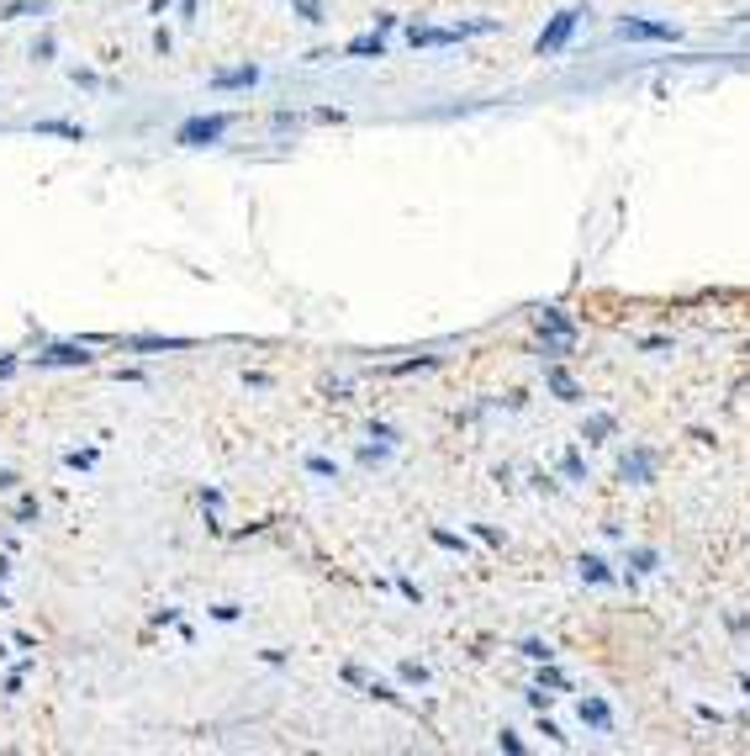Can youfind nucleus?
I'll use <instances>...</instances> for the list:
<instances>
[{
	"label": "nucleus",
	"mask_w": 750,
	"mask_h": 756,
	"mask_svg": "<svg viewBox=\"0 0 750 756\" xmlns=\"http://www.w3.org/2000/svg\"><path fill=\"white\" fill-rule=\"evenodd\" d=\"M571 27H576V11H560L555 22H550V32H539V43H534V48H539V53H555L560 43L571 38Z\"/></svg>",
	"instance_id": "nucleus-4"
},
{
	"label": "nucleus",
	"mask_w": 750,
	"mask_h": 756,
	"mask_svg": "<svg viewBox=\"0 0 750 756\" xmlns=\"http://www.w3.org/2000/svg\"><path fill=\"white\" fill-rule=\"evenodd\" d=\"M43 360H48V365H80L85 355H80V349H48Z\"/></svg>",
	"instance_id": "nucleus-5"
},
{
	"label": "nucleus",
	"mask_w": 750,
	"mask_h": 756,
	"mask_svg": "<svg viewBox=\"0 0 750 756\" xmlns=\"http://www.w3.org/2000/svg\"><path fill=\"white\" fill-rule=\"evenodd\" d=\"M296 11H302L307 22H323V6H317V0H296Z\"/></svg>",
	"instance_id": "nucleus-9"
},
{
	"label": "nucleus",
	"mask_w": 750,
	"mask_h": 756,
	"mask_svg": "<svg viewBox=\"0 0 750 756\" xmlns=\"http://www.w3.org/2000/svg\"><path fill=\"white\" fill-rule=\"evenodd\" d=\"M497 22H460V27H412L407 43L412 48H444V43H460V38H481V32H492Z\"/></svg>",
	"instance_id": "nucleus-1"
},
{
	"label": "nucleus",
	"mask_w": 750,
	"mask_h": 756,
	"mask_svg": "<svg viewBox=\"0 0 750 756\" xmlns=\"http://www.w3.org/2000/svg\"><path fill=\"white\" fill-rule=\"evenodd\" d=\"M349 53H375V59H381V38H354Z\"/></svg>",
	"instance_id": "nucleus-8"
},
{
	"label": "nucleus",
	"mask_w": 750,
	"mask_h": 756,
	"mask_svg": "<svg viewBox=\"0 0 750 756\" xmlns=\"http://www.w3.org/2000/svg\"><path fill=\"white\" fill-rule=\"evenodd\" d=\"M581 719H592V725L608 730V709H603V704H581Z\"/></svg>",
	"instance_id": "nucleus-6"
},
{
	"label": "nucleus",
	"mask_w": 750,
	"mask_h": 756,
	"mask_svg": "<svg viewBox=\"0 0 750 756\" xmlns=\"http://www.w3.org/2000/svg\"><path fill=\"white\" fill-rule=\"evenodd\" d=\"M650 471V460L645 455H634V460H624V476H645Z\"/></svg>",
	"instance_id": "nucleus-10"
},
{
	"label": "nucleus",
	"mask_w": 750,
	"mask_h": 756,
	"mask_svg": "<svg viewBox=\"0 0 750 756\" xmlns=\"http://www.w3.org/2000/svg\"><path fill=\"white\" fill-rule=\"evenodd\" d=\"M618 38H640V43H671L677 32L661 22H618Z\"/></svg>",
	"instance_id": "nucleus-3"
},
{
	"label": "nucleus",
	"mask_w": 750,
	"mask_h": 756,
	"mask_svg": "<svg viewBox=\"0 0 750 756\" xmlns=\"http://www.w3.org/2000/svg\"><path fill=\"white\" fill-rule=\"evenodd\" d=\"M217 85H254V69H233V75H217Z\"/></svg>",
	"instance_id": "nucleus-7"
},
{
	"label": "nucleus",
	"mask_w": 750,
	"mask_h": 756,
	"mask_svg": "<svg viewBox=\"0 0 750 756\" xmlns=\"http://www.w3.org/2000/svg\"><path fill=\"white\" fill-rule=\"evenodd\" d=\"M228 127H233V117H196V122H185V127H180V143H185V149H201V143L222 138Z\"/></svg>",
	"instance_id": "nucleus-2"
}]
</instances>
